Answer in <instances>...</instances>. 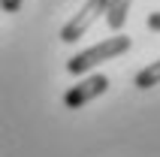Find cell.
Listing matches in <instances>:
<instances>
[{
    "label": "cell",
    "instance_id": "cell-1",
    "mask_svg": "<svg viewBox=\"0 0 160 157\" xmlns=\"http://www.w3.org/2000/svg\"><path fill=\"white\" fill-rule=\"evenodd\" d=\"M130 36H109V39H103V43L91 45V48H85V52H79L76 58H70L67 61V73H72V76H82V73L94 70V67H100L103 61H112V58H118V54L130 52Z\"/></svg>",
    "mask_w": 160,
    "mask_h": 157
},
{
    "label": "cell",
    "instance_id": "cell-2",
    "mask_svg": "<svg viewBox=\"0 0 160 157\" xmlns=\"http://www.w3.org/2000/svg\"><path fill=\"white\" fill-rule=\"evenodd\" d=\"M106 3H109V0H88V3H85V6L61 27V39H63V43H76V39H82V36L88 33V27L106 12Z\"/></svg>",
    "mask_w": 160,
    "mask_h": 157
},
{
    "label": "cell",
    "instance_id": "cell-3",
    "mask_svg": "<svg viewBox=\"0 0 160 157\" xmlns=\"http://www.w3.org/2000/svg\"><path fill=\"white\" fill-rule=\"evenodd\" d=\"M106 91H109V78L103 76V73H94V76L82 78L79 85H72L70 91L63 94V106H67V109H82L85 103H91L94 97L106 94Z\"/></svg>",
    "mask_w": 160,
    "mask_h": 157
},
{
    "label": "cell",
    "instance_id": "cell-4",
    "mask_svg": "<svg viewBox=\"0 0 160 157\" xmlns=\"http://www.w3.org/2000/svg\"><path fill=\"white\" fill-rule=\"evenodd\" d=\"M130 3L133 0H109L106 3V24L112 30H121L124 27L127 15H130Z\"/></svg>",
    "mask_w": 160,
    "mask_h": 157
},
{
    "label": "cell",
    "instance_id": "cell-5",
    "mask_svg": "<svg viewBox=\"0 0 160 157\" xmlns=\"http://www.w3.org/2000/svg\"><path fill=\"white\" fill-rule=\"evenodd\" d=\"M154 85H160V61H151L148 67H142V70L136 73V88L148 91Z\"/></svg>",
    "mask_w": 160,
    "mask_h": 157
},
{
    "label": "cell",
    "instance_id": "cell-6",
    "mask_svg": "<svg viewBox=\"0 0 160 157\" xmlns=\"http://www.w3.org/2000/svg\"><path fill=\"white\" fill-rule=\"evenodd\" d=\"M0 9L3 12H18L21 9V0H0Z\"/></svg>",
    "mask_w": 160,
    "mask_h": 157
},
{
    "label": "cell",
    "instance_id": "cell-7",
    "mask_svg": "<svg viewBox=\"0 0 160 157\" xmlns=\"http://www.w3.org/2000/svg\"><path fill=\"white\" fill-rule=\"evenodd\" d=\"M145 24H148V30H157L160 33V12H151V15L145 18Z\"/></svg>",
    "mask_w": 160,
    "mask_h": 157
}]
</instances>
